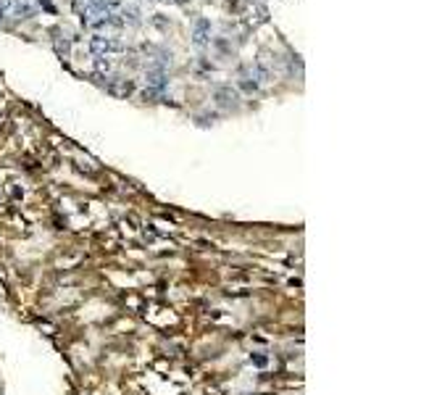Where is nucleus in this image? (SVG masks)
I'll return each mask as SVG.
<instances>
[{
	"instance_id": "nucleus-1",
	"label": "nucleus",
	"mask_w": 421,
	"mask_h": 395,
	"mask_svg": "<svg viewBox=\"0 0 421 395\" xmlns=\"http://www.w3.org/2000/svg\"><path fill=\"white\" fill-rule=\"evenodd\" d=\"M90 50H93V56H108V53H121L124 50V42L116 40V37H103V34H95L93 40H90Z\"/></svg>"
},
{
	"instance_id": "nucleus-2",
	"label": "nucleus",
	"mask_w": 421,
	"mask_h": 395,
	"mask_svg": "<svg viewBox=\"0 0 421 395\" xmlns=\"http://www.w3.org/2000/svg\"><path fill=\"white\" fill-rule=\"evenodd\" d=\"M211 42V21L208 19H197L192 27V45L195 48H206Z\"/></svg>"
},
{
	"instance_id": "nucleus-3",
	"label": "nucleus",
	"mask_w": 421,
	"mask_h": 395,
	"mask_svg": "<svg viewBox=\"0 0 421 395\" xmlns=\"http://www.w3.org/2000/svg\"><path fill=\"white\" fill-rule=\"evenodd\" d=\"M145 82H148V90H156V93H161V90L169 84V79H166V69H148V74H145Z\"/></svg>"
},
{
	"instance_id": "nucleus-4",
	"label": "nucleus",
	"mask_w": 421,
	"mask_h": 395,
	"mask_svg": "<svg viewBox=\"0 0 421 395\" xmlns=\"http://www.w3.org/2000/svg\"><path fill=\"white\" fill-rule=\"evenodd\" d=\"M213 98H216V103H218V105H224V108H229V105H234V103H237V90H232V87H218L216 93H213Z\"/></svg>"
},
{
	"instance_id": "nucleus-5",
	"label": "nucleus",
	"mask_w": 421,
	"mask_h": 395,
	"mask_svg": "<svg viewBox=\"0 0 421 395\" xmlns=\"http://www.w3.org/2000/svg\"><path fill=\"white\" fill-rule=\"evenodd\" d=\"M121 21H124V27H137L142 19H140V8L137 6H121Z\"/></svg>"
},
{
	"instance_id": "nucleus-6",
	"label": "nucleus",
	"mask_w": 421,
	"mask_h": 395,
	"mask_svg": "<svg viewBox=\"0 0 421 395\" xmlns=\"http://www.w3.org/2000/svg\"><path fill=\"white\" fill-rule=\"evenodd\" d=\"M13 11H16V16H19V19H32V13H34L27 0H13Z\"/></svg>"
},
{
	"instance_id": "nucleus-7",
	"label": "nucleus",
	"mask_w": 421,
	"mask_h": 395,
	"mask_svg": "<svg viewBox=\"0 0 421 395\" xmlns=\"http://www.w3.org/2000/svg\"><path fill=\"white\" fill-rule=\"evenodd\" d=\"M11 8H13V0H0V21H6L11 16Z\"/></svg>"
},
{
	"instance_id": "nucleus-8",
	"label": "nucleus",
	"mask_w": 421,
	"mask_h": 395,
	"mask_svg": "<svg viewBox=\"0 0 421 395\" xmlns=\"http://www.w3.org/2000/svg\"><path fill=\"white\" fill-rule=\"evenodd\" d=\"M74 11L79 13V19H84L90 11V0H74Z\"/></svg>"
},
{
	"instance_id": "nucleus-9",
	"label": "nucleus",
	"mask_w": 421,
	"mask_h": 395,
	"mask_svg": "<svg viewBox=\"0 0 421 395\" xmlns=\"http://www.w3.org/2000/svg\"><path fill=\"white\" fill-rule=\"evenodd\" d=\"M56 50L61 53V56H63V58H69V42H66V40L61 42V37H56Z\"/></svg>"
},
{
	"instance_id": "nucleus-10",
	"label": "nucleus",
	"mask_w": 421,
	"mask_h": 395,
	"mask_svg": "<svg viewBox=\"0 0 421 395\" xmlns=\"http://www.w3.org/2000/svg\"><path fill=\"white\" fill-rule=\"evenodd\" d=\"M95 66H98V71H108V69H111V61H108V56H100L95 61Z\"/></svg>"
},
{
	"instance_id": "nucleus-11",
	"label": "nucleus",
	"mask_w": 421,
	"mask_h": 395,
	"mask_svg": "<svg viewBox=\"0 0 421 395\" xmlns=\"http://www.w3.org/2000/svg\"><path fill=\"white\" fill-rule=\"evenodd\" d=\"M103 3H105L108 11H114V8H121L124 6V0H103Z\"/></svg>"
},
{
	"instance_id": "nucleus-12",
	"label": "nucleus",
	"mask_w": 421,
	"mask_h": 395,
	"mask_svg": "<svg viewBox=\"0 0 421 395\" xmlns=\"http://www.w3.org/2000/svg\"><path fill=\"white\" fill-rule=\"evenodd\" d=\"M174 3H187V0H174Z\"/></svg>"
}]
</instances>
